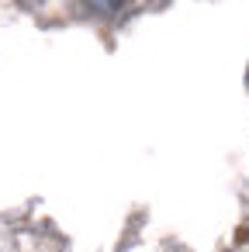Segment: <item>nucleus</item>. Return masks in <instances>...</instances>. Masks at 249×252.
<instances>
[{"label": "nucleus", "mask_w": 249, "mask_h": 252, "mask_svg": "<svg viewBox=\"0 0 249 252\" xmlns=\"http://www.w3.org/2000/svg\"><path fill=\"white\" fill-rule=\"evenodd\" d=\"M83 4L90 11H97V14H114V11L125 7V0H83Z\"/></svg>", "instance_id": "nucleus-1"}, {"label": "nucleus", "mask_w": 249, "mask_h": 252, "mask_svg": "<svg viewBox=\"0 0 249 252\" xmlns=\"http://www.w3.org/2000/svg\"><path fill=\"white\" fill-rule=\"evenodd\" d=\"M246 83H249V73H246Z\"/></svg>", "instance_id": "nucleus-2"}]
</instances>
